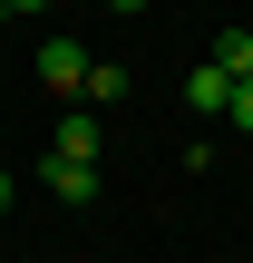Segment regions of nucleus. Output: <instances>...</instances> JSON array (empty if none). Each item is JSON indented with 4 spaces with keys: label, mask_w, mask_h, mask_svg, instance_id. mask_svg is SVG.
Listing matches in <instances>:
<instances>
[{
    "label": "nucleus",
    "mask_w": 253,
    "mask_h": 263,
    "mask_svg": "<svg viewBox=\"0 0 253 263\" xmlns=\"http://www.w3.org/2000/svg\"><path fill=\"white\" fill-rule=\"evenodd\" d=\"M88 68H98V59H88V49H78V39H39V78H49V88H59V98H68V107H78V98H88Z\"/></svg>",
    "instance_id": "1"
},
{
    "label": "nucleus",
    "mask_w": 253,
    "mask_h": 263,
    "mask_svg": "<svg viewBox=\"0 0 253 263\" xmlns=\"http://www.w3.org/2000/svg\"><path fill=\"white\" fill-rule=\"evenodd\" d=\"M49 156H78V166H98V156H107V127H98V107H68V117H59V146H49Z\"/></svg>",
    "instance_id": "2"
},
{
    "label": "nucleus",
    "mask_w": 253,
    "mask_h": 263,
    "mask_svg": "<svg viewBox=\"0 0 253 263\" xmlns=\"http://www.w3.org/2000/svg\"><path fill=\"white\" fill-rule=\"evenodd\" d=\"M224 107H234V78H224L215 59H205V68H185V117H224Z\"/></svg>",
    "instance_id": "3"
},
{
    "label": "nucleus",
    "mask_w": 253,
    "mask_h": 263,
    "mask_svg": "<svg viewBox=\"0 0 253 263\" xmlns=\"http://www.w3.org/2000/svg\"><path fill=\"white\" fill-rule=\"evenodd\" d=\"M39 185H49L59 205H98V166H78V156H49V166H39Z\"/></svg>",
    "instance_id": "4"
},
{
    "label": "nucleus",
    "mask_w": 253,
    "mask_h": 263,
    "mask_svg": "<svg viewBox=\"0 0 253 263\" xmlns=\"http://www.w3.org/2000/svg\"><path fill=\"white\" fill-rule=\"evenodd\" d=\"M127 88H137V68H127V59H98V68H88V98H78V107H107V98H127Z\"/></svg>",
    "instance_id": "5"
},
{
    "label": "nucleus",
    "mask_w": 253,
    "mask_h": 263,
    "mask_svg": "<svg viewBox=\"0 0 253 263\" xmlns=\"http://www.w3.org/2000/svg\"><path fill=\"white\" fill-rule=\"evenodd\" d=\"M205 59H215V68H224V78H253V29H224V39H215V49H205Z\"/></svg>",
    "instance_id": "6"
},
{
    "label": "nucleus",
    "mask_w": 253,
    "mask_h": 263,
    "mask_svg": "<svg viewBox=\"0 0 253 263\" xmlns=\"http://www.w3.org/2000/svg\"><path fill=\"white\" fill-rule=\"evenodd\" d=\"M224 117H234V127L253 137V78H234V107H224Z\"/></svg>",
    "instance_id": "7"
},
{
    "label": "nucleus",
    "mask_w": 253,
    "mask_h": 263,
    "mask_svg": "<svg viewBox=\"0 0 253 263\" xmlns=\"http://www.w3.org/2000/svg\"><path fill=\"white\" fill-rule=\"evenodd\" d=\"M107 10H146V0H107Z\"/></svg>",
    "instance_id": "8"
},
{
    "label": "nucleus",
    "mask_w": 253,
    "mask_h": 263,
    "mask_svg": "<svg viewBox=\"0 0 253 263\" xmlns=\"http://www.w3.org/2000/svg\"><path fill=\"white\" fill-rule=\"evenodd\" d=\"M10 10H39V0H10Z\"/></svg>",
    "instance_id": "9"
},
{
    "label": "nucleus",
    "mask_w": 253,
    "mask_h": 263,
    "mask_svg": "<svg viewBox=\"0 0 253 263\" xmlns=\"http://www.w3.org/2000/svg\"><path fill=\"white\" fill-rule=\"evenodd\" d=\"M0 29H10V0H0Z\"/></svg>",
    "instance_id": "10"
},
{
    "label": "nucleus",
    "mask_w": 253,
    "mask_h": 263,
    "mask_svg": "<svg viewBox=\"0 0 253 263\" xmlns=\"http://www.w3.org/2000/svg\"><path fill=\"white\" fill-rule=\"evenodd\" d=\"M0 205H10V176H0Z\"/></svg>",
    "instance_id": "11"
}]
</instances>
